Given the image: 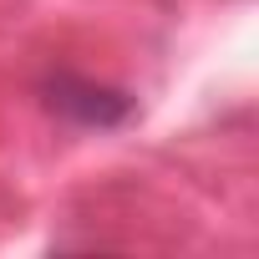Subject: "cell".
<instances>
[{
    "instance_id": "1",
    "label": "cell",
    "mask_w": 259,
    "mask_h": 259,
    "mask_svg": "<svg viewBox=\"0 0 259 259\" xmlns=\"http://www.w3.org/2000/svg\"><path fill=\"white\" fill-rule=\"evenodd\" d=\"M46 107L71 117L76 127H117L127 112H133V102H127L122 92L92 81V76H76V71H56L51 87H46Z\"/></svg>"
}]
</instances>
